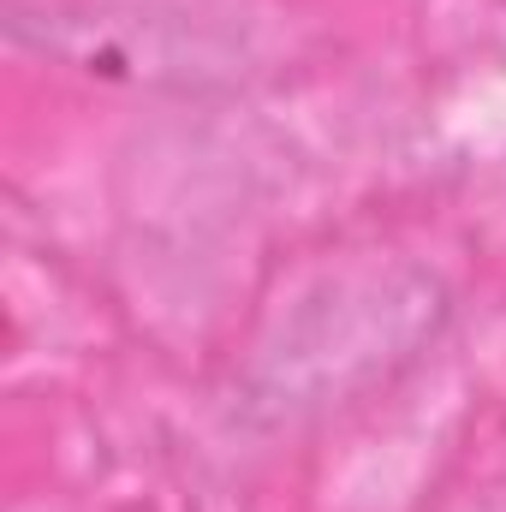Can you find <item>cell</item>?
I'll return each instance as SVG.
<instances>
[{"mask_svg": "<svg viewBox=\"0 0 506 512\" xmlns=\"http://www.w3.org/2000/svg\"><path fill=\"white\" fill-rule=\"evenodd\" d=\"M447 286L417 262L352 268L304 292L239 376V417L298 423L405 370L447 322Z\"/></svg>", "mask_w": 506, "mask_h": 512, "instance_id": "6da1fadb", "label": "cell"}, {"mask_svg": "<svg viewBox=\"0 0 506 512\" xmlns=\"http://www.w3.org/2000/svg\"><path fill=\"white\" fill-rule=\"evenodd\" d=\"M42 48H54L84 72L149 78V84H203L233 72V54L209 30H191V18H173V12H126V18L54 12L42 24Z\"/></svg>", "mask_w": 506, "mask_h": 512, "instance_id": "7a4b0ae2", "label": "cell"}]
</instances>
